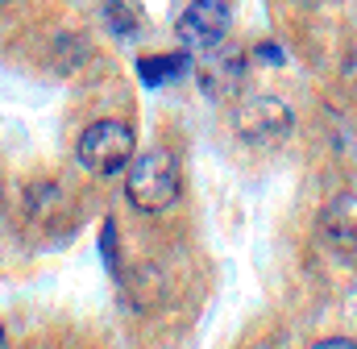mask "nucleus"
Here are the masks:
<instances>
[{"instance_id":"f257e3e1","label":"nucleus","mask_w":357,"mask_h":349,"mask_svg":"<svg viewBox=\"0 0 357 349\" xmlns=\"http://www.w3.org/2000/svg\"><path fill=\"white\" fill-rule=\"evenodd\" d=\"M125 195L142 212H162L178 200V167L167 150H146L125 167Z\"/></svg>"},{"instance_id":"f03ea898","label":"nucleus","mask_w":357,"mask_h":349,"mask_svg":"<svg viewBox=\"0 0 357 349\" xmlns=\"http://www.w3.org/2000/svg\"><path fill=\"white\" fill-rule=\"evenodd\" d=\"M133 158V129L121 121H96L79 138V163L91 174H121Z\"/></svg>"},{"instance_id":"7ed1b4c3","label":"nucleus","mask_w":357,"mask_h":349,"mask_svg":"<svg viewBox=\"0 0 357 349\" xmlns=\"http://www.w3.org/2000/svg\"><path fill=\"white\" fill-rule=\"evenodd\" d=\"M229 25H233V13L225 0H195L178 17V42L191 54H208L229 38Z\"/></svg>"},{"instance_id":"20e7f679","label":"nucleus","mask_w":357,"mask_h":349,"mask_svg":"<svg viewBox=\"0 0 357 349\" xmlns=\"http://www.w3.org/2000/svg\"><path fill=\"white\" fill-rule=\"evenodd\" d=\"M237 133L250 146H274L291 133V108L278 96H250L237 108Z\"/></svg>"},{"instance_id":"39448f33","label":"nucleus","mask_w":357,"mask_h":349,"mask_svg":"<svg viewBox=\"0 0 357 349\" xmlns=\"http://www.w3.org/2000/svg\"><path fill=\"white\" fill-rule=\"evenodd\" d=\"M216 50H208V63L199 67V84H204L208 96H237L241 91V75H245V63L233 50L229 54H216Z\"/></svg>"},{"instance_id":"423d86ee","label":"nucleus","mask_w":357,"mask_h":349,"mask_svg":"<svg viewBox=\"0 0 357 349\" xmlns=\"http://www.w3.org/2000/svg\"><path fill=\"white\" fill-rule=\"evenodd\" d=\"M100 17L112 25V34H116V38H133V34H142V29H146V13H142L133 0H104Z\"/></svg>"},{"instance_id":"0eeeda50","label":"nucleus","mask_w":357,"mask_h":349,"mask_svg":"<svg viewBox=\"0 0 357 349\" xmlns=\"http://www.w3.org/2000/svg\"><path fill=\"white\" fill-rule=\"evenodd\" d=\"M183 71H187V59H183V54H154V59H142V63H137V75H142L146 87L171 84Z\"/></svg>"},{"instance_id":"6e6552de","label":"nucleus","mask_w":357,"mask_h":349,"mask_svg":"<svg viewBox=\"0 0 357 349\" xmlns=\"http://www.w3.org/2000/svg\"><path fill=\"white\" fill-rule=\"evenodd\" d=\"M254 54H258V59H266V63H282V50H278V46H270V42H262Z\"/></svg>"},{"instance_id":"1a4fd4ad","label":"nucleus","mask_w":357,"mask_h":349,"mask_svg":"<svg viewBox=\"0 0 357 349\" xmlns=\"http://www.w3.org/2000/svg\"><path fill=\"white\" fill-rule=\"evenodd\" d=\"M0 346H4V333H0Z\"/></svg>"}]
</instances>
